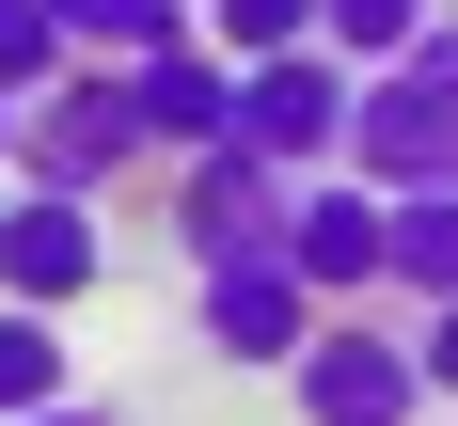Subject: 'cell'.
<instances>
[{
  "label": "cell",
  "instance_id": "obj_9",
  "mask_svg": "<svg viewBox=\"0 0 458 426\" xmlns=\"http://www.w3.org/2000/svg\"><path fill=\"white\" fill-rule=\"evenodd\" d=\"M127 95H142V142H158L174 174L237 142V63H222V47H174V63H142Z\"/></svg>",
  "mask_w": 458,
  "mask_h": 426
},
{
  "label": "cell",
  "instance_id": "obj_4",
  "mask_svg": "<svg viewBox=\"0 0 458 426\" xmlns=\"http://www.w3.org/2000/svg\"><path fill=\"white\" fill-rule=\"evenodd\" d=\"M284 395H301V426H427V411H443V395H427L411 316H332L317 363L284 379Z\"/></svg>",
  "mask_w": 458,
  "mask_h": 426
},
{
  "label": "cell",
  "instance_id": "obj_14",
  "mask_svg": "<svg viewBox=\"0 0 458 426\" xmlns=\"http://www.w3.org/2000/svg\"><path fill=\"white\" fill-rule=\"evenodd\" d=\"M64 79H80V32H64L47 0H0V95L32 111V95H64Z\"/></svg>",
  "mask_w": 458,
  "mask_h": 426
},
{
  "label": "cell",
  "instance_id": "obj_12",
  "mask_svg": "<svg viewBox=\"0 0 458 426\" xmlns=\"http://www.w3.org/2000/svg\"><path fill=\"white\" fill-rule=\"evenodd\" d=\"M379 205H395V284H379V300L443 316L458 300V189H379Z\"/></svg>",
  "mask_w": 458,
  "mask_h": 426
},
{
  "label": "cell",
  "instance_id": "obj_10",
  "mask_svg": "<svg viewBox=\"0 0 458 426\" xmlns=\"http://www.w3.org/2000/svg\"><path fill=\"white\" fill-rule=\"evenodd\" d=\"M64 32H80V63H111V79H142V63H174V47H206V0H47Z\"/></svg>",
  "mask_w": 458,
  "mask_h": 426
},
{
  "label": "cell",
  "instance_id": "obj_7",
  "mask_svg": "<svg viewBox=\"0 0 458 426\" xmlns=\"http://www.w3.org/2000/svg\"><path fill=\"white\" fill-rule=\"evenodd\" d=\"M95 284H111V205L0 189V300H32V316H80Z\"/></svg>",
  "mask_w": 458,
  "mask_h": 426
},
{
  "label": "cell",
  "instance_id": "obj_1",
  "mask_svg": "<svg viewBox=\"0 0 458 426\" xmlns=\"http://www.w3.org/2000/svg\"><path fill=\"white\" fill-rule=\"evenodd\" d=\"M348 174H364V189H458V16L411 47V63L364 79V111H348Z\"/></svg>",
  "mask_w": 458,
  "mask_h": 426
},
{
  "label": "cell",
  "instance_id": "obj_3",
  "mask_svg": "<svg viewBox=\"0 0 458 426\" xmlns=\"http://www.w3.org/2000/svg\"><path fill=\"white\" fill-rule=\"evenodd\" d=\"M190 331H206V363H237V379H301L317 331H332V300L284 269V253H253V269H190Z\"/></svg>",
  "mask_w": 458,
  "mask_h": 426
},
{
  "label": "cell",
  "instance_id": "obj_11",
  "mask_svg": "<svg viewBox=\"0 0 458 426\" xmlns=\"http://www.w3.org/2000/svg\"><path fill=\"white\" fill-rule=\"evenodd\" d=\"M64 395H80V347H64V316L0 300V426H47Z\"/></svg>",
  "mask_w": 458,
  "mask_h": 426
},
{
  "label": "cell",
  "instance_id": "obj_16",
  "mask_svg": "<svg viewBox=\"0 0 458 426\" xmlns=\"http://www.w3.org/2000/svg\"><path fill=\"white\" fill-rule=\"evenodd\" d=\"M411 347H427V395L458 411V300H443V316H411Z\"/></svg>",
  "mask_w": 458,
  "mask_h": 426
},
{
  "label": "cell",
  "instance_id": "obj_8",
  "mask_svg": "<svg viewBox=\"0 0 458 426\" xmlns=\"http://www.w3.org/2000/svg\"><path fill=\"white\" fill-rule=\"evenodd\" d=\"M284 269L317 284L332 316H364L379 284H395V205H379L364 174H317V189H301V221H284Z\"/></svg>",
  "mask_w": 458,
  "mask_h": 426
},
{
  "label": "cell",
  "instance_id": "obj_2",
  "mask_svg": "<svg viewBox=\"0 0 458 426\" xmlns=\"http://www.w3.org/2000/svg\"><path fill=\"white\" fill-rule=\"evenodd\" d=\"M158 142H142V95L111 63H80L64 95H32V142H16V189H64V205H111Z\"/></svg>",
  "mask_w": 458,
  "mask_h": 426
},
{
  "label": "cell",
  "instance_id": "obj_17",
  "mask_svg": "<svg viewBox=\"0 0 458 426\" xmlns=\"http://www.w3.org/2000/svg\"><path fill=\"white\" fill-rule=\"evenodd\" d=\"M47 426H127V395H64V411H47Z\"/></svg>",
  "mask_w": 458,
  "mask_h": 426
},
{
  "label": "cell",
  "instance_id": "obj_15",
  "mask_svg": "<svg viewBox=\"0 0 458 426\" xmlns=\"http://www.w3.org/2000/svg\"><path fill=\"white\" fill-rule=\"evenodd\" d=\"M206 47L222 63H284V47H317V0H206Z\"/></svg>",
  "mask_w": 458,
  "mask_h": 426
},
{
  "label": "cell",
  "instance_id": "obj_5",
  "mask_svg": "<svg viewBox=\"0 0 458 426\" xmlns=\"http://www.w3.org/2000/svg\"><path fill=\"white\" fill-rule=\"evenodd\" d=\"M348 111H364V79H348L332 47L237 63V142H253V158H284L301 189H317V174H348Z\"/></svg>",
  "mask_w": 458,
  "mask_h": 426
},
{
  "label": "cell",
  "instance_id": "obj_13",
  "mask_svg": "<svg viewBox=\"0 0 458 426\" xmlns=\"http://www.w3.org/2000/svg\"><path fill=\"white\" fill-rule=\"evenodd\" d=\"M427 32H443V0H317V47L348 63V79H379V63H411Z\"/></svg>",
  "mask_w": 458,
  "mask_h": 426
},
{
  "label": "cell",
  "instance_id": "obj_18",
  "mask_svg": "<svg viewBox=\"0 0 458 426\" xmlns=\"http://www.w3.org/2000/svg\"><path fill=\"white\" fill-rule=\"evenodd\" d=\"M16 142H32V111H16V95H0V189H16Z\"/></svg>",
  "mask_w": 458,
  "mask_h": 426
},
{
  "label": "cell",
  "instance_id": "obj_6",
  "mask_svg": "<svg viewBox=\"0 0 458 426\" xmlns=\"http://www.w3.org/2000/svg\"><path fill=\"white\" fill-rule=\"evenodd\" d=\"M284 221H301V174L253 158V142H222V158L174 174V253L190 269H253V253H284Z\"/></svg>",
  "mask_w": 458,
  "mask_h": 426
}]
</instances>
